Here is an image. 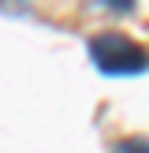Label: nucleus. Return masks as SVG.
Returning <instances> with one entry per match:
<instances>
[{
  "label": "nucleus",
  "mask_w": 149,
  "mask_h": 153,
  "mask_svg": "<svg viewBox=\"0 0 149 153\" xmlns=\"http://www.w3.org/2000/svg\"><path fill=\"white\" fill-rule=\"evenodd\" d=\"M112 153H149V138H119Z\"/></svg>",
  "instance_id": "2"
},
{
  "label": "nucleus",
  "mask_w": 149,
  "mask_h": 153,
  "mask_svg": "<svg viewBox=\"0 0 149 153\" xmlns=\"http://www.w3.org/2000/svg\"><path fill=\"white\" fill-rule=\"evenodd\" d=\"M86 49H89V60L97 64V71H104V75H142V71H149V52L134 37H127L123 30L93 34Z\"/></svg>",
  "instance_id": "1"
}]
</instances>
